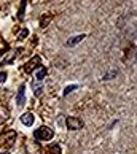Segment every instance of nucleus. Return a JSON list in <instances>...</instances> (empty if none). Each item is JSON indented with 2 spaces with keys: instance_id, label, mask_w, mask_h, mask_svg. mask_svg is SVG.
<instances>
[{
  "instance_id": "nucleus-5",
  "label": "nucleus",
  "mask_w": 137,
  "mask_h": 154,
  "mask_svg": "<svg viewBox=\"0 0 137 154\" xmlns=\"http://www.w3.org/2000/svg\"><path fill=\"white\" fill-rule=\"evenodd\" d=\"M33 121H35V118H33L32 113H24V115L21 116V122L24 125H32Z\"/></svg>"
},
{
  "instance_id": "nucleus-9",
  "label": "nucleus",
  "mask_w": 137,
  "mask_h": 154,
  "mask_svg": "<svg viewBox=\"0 0 137 154\" xmlns=\"http://www.w3.org/2000/svg\"><path fill=\"white\" fill-rule=\"evenodd\" d=\"M75 89H78V84H72V86H67V88L64 89V95H68L70 92H73Z\"/></svg>"
},
{
  "instance_id": "nucleus-6",
  "label": "nucleus",
  "mask_w": 137,
  "mask_h": 154,
  "mask_svg": "<svg viewBox=\"0 0 137 154\" xmlns=\"http://www.w3.org/2000/svg\"><path fill=\"white\" fill-rule=\"evenodd\" d=\"M84 37H86V35H84V33H81V35H75V37H72V38H68L67 40V46L68 48H70V46H75V45H78L80 42H81V40L84 38Z\"/></svg>"
},
{
  "instance_id": "nucleus-12",
  "label": "nucleus",
  "mask_w": 137,
  "mask_h": 154,
  "mask_svg": "<svg viewBox=\"0 0 137 154\" xmlns=\"http://www.w3.org/2000/svg\"><path fill=\"white\" fill-rule=\"evenodd\" d=\"M116 73H118L116 70H113L112 73H107V75H104V79H112V76H115Z\"/></svg>"
},
{
  "instance_id": "nucleus-8",
  "label": "nucleus",
  "mask_w": 137,
  "mask_h": 154,
  "mask_svg": "<svg viewBox=\"0 0 137 154\" xmlns=\"http://www.w3.org/2000/svg\"><path fill=\"white\" fill-rule=\"evenodd\" d=\"M45 76H46V68H40L37 72V81H42Z\"/></svg>"
},
{
  "instance_id": "nucleus-14",
  "label": "nucleus",
  "mask_w": 137,
  "mask_h": 154,
  "mask_svg": "<svg viewBox=\"0 0 137 154\" xmlns=\"http://www.w3.org/2000/svg\"><path fill=\"white\" fill-rule=\"evenodd\" d=\"M49 21V16H46V18H45V21L42 22V27H45V26H46V22Z\"/></svg>"
},
{
  "instance_id": "nucleus-1",
  "label": "nucleus",
  "mask_w": 137,
  "mask_h": 154,
  "mask_svg": "<svg viewBox=\"0 0 137 154\" xmlns=\"http://www.w3.org/2000/svg\"><path fill=\"white\" fill-rule=\"evenodd\" d=\"M53 135H54L53 129L46 127V125H42V127L35 129V132H33V137H35L37 140H51Z\"/></svg>"
},
{
  "instance_id": "nucleus-13",
  "label": "nucleus",
  "mask_w": 137,
  "mask_h": 154,
  "mask_svg": "<svg viewBox=\"0 0 137 154\" xmlns=\"http://www.w3.org/2000/svg\"><path fill=\"white\" fill-rule=\"evenodd\" d=\"M27 33H29V30H27V29H24V30H22V32L19 33V40H22L24 37H27Z\"/></svg>"
},
{
  "instance_id": "nucleus-10",
  "label": "nucleus",
  "mask_w": 137,
  "mask_h": 154,
  "mask_svg": "<svg viewBox=\"0 0 137 154\" xmlns=\"http://www.w3.org/2000/svg\"><path fill=\"white\" fill-rule=\"evenodd\" d=\"M49 151L53 152V154H61V148L56 145V146H51V148H49Z\"/></svg>"
},
{
  "instance_id": "nucleus-15",
  "label": "nucleus",
  "mask_w": 137,
  "mask_h": 154,
  "mask_svg": "<svg viewBox=\"0 0 137 154\" xmlns=\"http://www.w3.org/2000/svg\"><path fill=\"white\" fill-rule=\"evenodd\" d=\"M2 154H8V152H2Z\"/></svg>"
},
{
  "instance_id": "nucleus-2",
  "label": "nucleus",
  "mask_w": 137,
  "mask_h": 154,
  "mask_svg": "<svg viewBox=\"0 0 137 154\" xmlns=\"http://www.w3.org/2000/svg\"><path fill=\"white\" fill-rule=\"evenodd\" d=\"M65 124H67V127L70 130H78V129L83 127V121H81V119H80V118H73V116H68L65 119Z\"/></svg>"
},
{
  "instance_id": "nucleus-11",
  "label": "nucleus",
  "mask_w": 137,
  "mask_h": 154,
  "mask_svg": "<svg viewBox=\"0 0 137 154\" xmlns=\"http://www.w3.org/2000/svg\"><path fill=\"white\" fill-rule=\"evenodd\" d=\"M7 72H0V83H5L7 81Z\"/></svg>"
},
{
  "instance_id": "nucleus-4",
  "label": "nucleus",
  "mask_w": 137,
  "mask_h": 154,
  "mask_svg": "<svg viewBox=\"0 0 137 154\" xmlns=\"http://www.w3.org/2000/svg\"><path fill=\"white\" fill-rule=\"evenodd\" d=\"M37 65H42V59H40L38 56H35V57H33L32 60L27 62V65H26V72L32 73V72H33V68H35Z\"/></svg>"
},
{
  "instance_id": "nucleus-7",
  "label": "nucleus",
  "mask_w": 137,
  "mask_h": 154,
  "mask_svg": "<svg viewBox=\"0 0 137 154\" xmlns=\"http://www.w3.org/2000/svg\"><path fill=\"white\" fill-rule=\"evenodd\" d=\"M33 92H35L37 97H40V95H42V92H43V86H42V84L33 83Z\"/></svg>"
},
{
  "instance_id": "nucleus-3",
  "label": "nucleus",
  "mask_w": 137,
  "mask_h": 154,
  "mask_svg": "<svg viewBox=\"0 0 137 154\" xmlns=\"http://www.w3.org/2000/svg\"><path fill=\"white\" fill-rule=\"evenodd\" d=\"M16 103H18V106H22L26 103V86L22 84V86L19 88L18 91V95H16Z\"/></svg>"
}]
</instances>
